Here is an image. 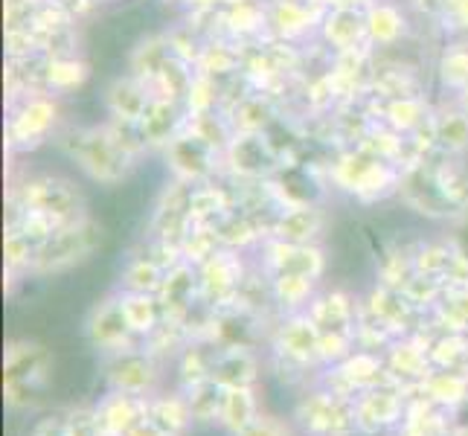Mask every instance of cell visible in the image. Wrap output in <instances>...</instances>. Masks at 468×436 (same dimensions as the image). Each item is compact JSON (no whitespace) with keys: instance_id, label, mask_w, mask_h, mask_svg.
<instances>
[{"instance_id":"6da1fadb","label":"cell","mask_w":468,"mask_h":436,"mask_svg":"<svg viewBox=\"0 0 468 436\" xmlns=\"http://www.w3.org/2000/svg\"><path fill=\"white\" fill-rule=\"evenodd\" d=\"M50 355L36 344H12L4 358V396L12 410H27L38 401L47 381Z\"/></svg>"},{"instance_id":"52a82bcc","label":"cell","mask_w":468,"mask_h":436,"mask_svg":"<svg viewBox=\"0 0 468 436\" xmlns=\"http://www.w3.org/2000/svg\"><path fill=\"white\" fill-rule=\"evenodd\" d=\"M149 419L164 431L166 436H184L196 416H192L186 393H172V396H152L149 399Z\"/></svg>"},{"instance_id":"5b68a950","label":"cell","mask_w":468,"mask_h":436,"mask_svg":"<svg viewBox=\"0 0 468 436\" xmlns=\"http://www.w3.org/2000/svg\"><path fill=\"white\" fill-rule=\"evenodd\" d=\"M105 378L111 384V390L152 396V390L157 387V369L149 355H137L125 349V352H117V358L108 364Z\"/></svg>"},{"instance_id":"8fae6325","label":"cell","mask_w":468,"mask_h":436,"mask_svg":"<svg viewBox=\"0 0 468 436\" xmlns=\"http://www.w3.org/2000/svg\"><path fill=\"white\" fill-rule=\"evenodd\" d=\"M422 393L440 408H460L468 401V376L460 369H440L422 381Z\"/></svg>"},{"instance_id":"e0dca14e","label":"cell","mask_w":468,"mask_h":436,"mask_svg":"<svg viewBox=\"0 0 468 436\" xmlns=\"http://www.w3.org/2000/svg\"><path fill=\"white\" fill-rule=\"evenodd\" d=\"M236 436H294V428L273 413H260L245 431H239Z\"/></svg>"},{"instance_id":"7c38bea8","label":"cell","mask_w":468,"mask_h":436,"mask_svg":"<svg viewBox=\"0 0 468 436\" xmlns=\"http://www.w3.org/2000/svg\"><path fill=\"white\" fill-rule=\"evenodd\" d=\"M186 399H189V408H192V416H196V422H218L221 401H224V387L221 384H216L213 378H207V381H201L196 387H189Z\"/></svg>"},{"instance_id":"ac0fdd59","label":"cell","mask_w":468,"mask_h":436,"mask_svg":"<svg viewBox=\"0 0 468 436\" xmlns=\"http://www.w3.org/2000/svg\"><path fill=\"white\" fill-rule=\"evenodd\" d=\"M125 436H166V433L160 431V428L152 422V419L146 416V419H143V422H137V425H134L132 431H128Z\"/></svg>"},{"instance_id":"2e32d148","label":"cell","mask_w":468,"mask_h":436,"mask_svg":"<svg viewBox=\"0 0 468 436\" xmlns=\"http://www.w3.org/2000/svg\"><path fill=\"white\" fill-rule=\"evenodd\" d=\"M122 314L128 320L132 332H152L154 326V309L146 297H132L128 303H122Z\"/></svg>"},{"instance_id":"ba28073f","label":"cell","mask_w":468,"mask_h":436,"mask_svg":"<svg viewBox=\"0 0 468 436\" xmlns=\"http://www.w3.org/2000/svg\"><path fill=\"white\" fill-rule=\"evenodd\" d=\"M260 413H262V408H260V399H256V387H230V390H224L218 425L236 436Z\"/></svg>"},{"instance_id":"5bb4252c","label":"cell","mask_w":468,"mask_h":436,"mask_svg":"<svg viewBox=\"0 0 468 436\" xmlns=\"http://www.w3.org/2000/svg\"><path fill=\"white\" fill-rule=\"evenodd\" d=\"M64 436H102L96 408H73L64 416Z\"/></svg>"},{"instance_id":"9a60e30c","label":"cell","mask_w":468,"mask_h":436,"mask_svg":"<svg viewBox=\"0 0 468 436\" xmlns=\"http://www.w3.org/2000/svg\"><path fill=\"white\" fill-rule=\"evenodd\" d=\"M349 349L352 341L346 332H320V361H332V364H341L349 358Z\"/></svg>"},{"instance_id":"30bf717a","label":"cell","mask_w":468,"mask_h":436,"mask_svg":"<svg viewBox=\"0 0 468 436\" xmlns=\"http://www.w3.org/2000/svg\"><path fill=\"white\" fill-rule=\"evenodd\" d=\"M280 352L294 364H312L314 358H320V332L309 320L288 323L280 335Z\"/></svg>"},{"instance_id":"9c48e42d","label":"cell","mask_w":468,"mask_h":436,"mask_svg":"<svg viewBox=\"0 0 468 436\" xmlns=\"http://www.w3.org/2000/svg\"><path fill=\"white\" fill-rule=\"evenodd\" d=\"M90 341L105 349V352H125L128 349V335H132V326L122 314V305L120 309H105V312H96V317L90 320L88 326Z\"/></svg>"},{"instance_id":"7a4b0ae2","label":"cell","mask_w":468,"mask_h":436,"mask_svg":"<svg viewBox=\"0 0 468 436\" xmlns=\"http://www.w3.org/2000/svg\"><path fill=\"white\" fill-rule=\"evenodd\" d=\"M294 419L309 436H355V399H344L332 390H312L300 399Z\"/></svg>"},{"instance_id":"277c9868","label":"cell","mask_w":468,"mask_h":436,"mask_svg":"<svg viewBox=\"0 0 468 436\" xmlns=\"http://www.w3.org/2000/svg\"><path fill=\"white\" fill-rule=\"evenodd\" d=\"M152 396H134L122 390H111L96 405V422H100L102 436H125L137 422L149 416Z\"/></svg>"},{"instance_id":"3957f363","label":"cell","mask_w":468,"mask_h":436,"mask_svg":"<svg viewBox=\"0 0 468 436\" xmlns=\"http://www.w3.org/2000/svg\"><path fill=\"white\" fill-rule=\"evenodd\" d=\"M405 401H401V390L390 384L369 387V390L355 396V422H358V433L376 436L387 428L399 425L405 419Z\"/></svg>"},{"instance_id":"8992f818","label":"cell","mask_w":468,"mask_h":436,"mask_svg":"<svg viewBox=\"0 0 468 436\" xmlns=\"http://www.w3.org/2000/svg\"><path fill=\"white\" fill-rule=\"evenodd\" d=\"M209 378L221 384L224 390H230V387H256V381H260V364H256L250 352L236 346L216 355Z\"/></svg>"},{"instance_id":"4fadbf2b","label":"cell","mask_w":468,"mask_h":436,"mask_svg":"<svg viewBox=\"0 0 468 436\" xmlns=\"http://www.w3.org/2000/svg\"><path fill=\"white\" fill-rule=\"evenodd\" d=\"M393 376L396 378H413L422 384L431 376V367H428V355L416 346H396L393 352Z\"/></svg>"}]
</instances>
